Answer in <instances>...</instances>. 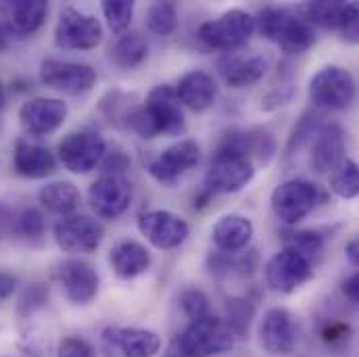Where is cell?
<instances>
[{
	"mask_svg": "<svg viewBox=\"0 0 359 357\" xmlns=\"http://www.w3.org/2000/svg\"><path fill=\"white\" fill-rule=\"evenodd\" d=\"M299 341V326L294 316L284 307H271L259 324V345L269 356H288Z\"/></svg>",
	"mask_w": 359,
	"mask_h": 357,
	"instance_id": "17",
	"label": "cell"
},
{
	"mask_svg": "<svg viewBox=\"0 0 359 357\" xmlns=\"http://www.w3.org/2000/svg\"><path fill=\"white\" fill-rule=\"evenodd\" d=\"M313 278V264L299 251L284 247L266 264V284L273 292L290 295Z\"/></svg>",
	"mask_w": 359,
	"mask_h": 357,
	"instance_id": "11",
	"label": "cell"
},
{
	"mask_svg": "<svg viewBox=\"0 0 359 357\" xmlns=\"http://www.w3.org/2000/svg\"><path fill=\"white\" fill-rule=\"evenodd\" d=\"M102 42V23L74 6L59 13L55 25V44L63 50H92Z\"/></svg>",
	"mask_w": 359,
	"mask_h": 357,
	"instance_id": "9",
	"label": "cell"
},
{
	"mask_svg": "<svg viewBox=\"0 0 359 357\" xmlns=\"http://www.w3.org/2000/svg\"><path fill=\"white\" fill-rule=\"evenodd\" d=\"M324 245H326L324 236L316 230H294V232L284 234V247L299 251L311 264H313V260H318L322 255Z\"/></svg>",
	"mask_w": 359,
	"mask_h": 357,
	"instance_id": "34",
	"label": "cell"
},
{
	"mask_svg": "<svg viewBox=\"0 0 359 357\" xmlns=\"http://www.w3.org/2000/svg\"><path fill=\"white\" fill-rule=\"evenodd\" d=\"M307 94L316 109L345 111L353 105L355 80L349 69L341 65H326L311 76Z\"/></svg>",
	"mask_w": 359,
	"mask_h": 357,
	"instance_id": "5",
	"label": "cell"
},
{
	"mask_svg": "<svg viewBox=\"0 0 359 357\" xmlns=\"http://www.w3.org/2000/svg\"><path fill=\"white\" fill-rule=\"evenodd\" d=\"M40 82L42 86L63 94H86L96 86V72L86 63L76 61H59V59H46L40 65Z\"/></svg>",
	"mask_w": 359,
	"mask_h": 357,
	"instance_id": "14",
	"label": "cell"
},
{
	"mask_svg": "<svg viewBox=\"0 0 359 357\" xmlns=\"http://www.w3.org/2000/svg\"><path fill=\"white\" fill-rule=\"evenodd\" d=\"M48 297H50L48 284H44V282L27 284L17 299V314L21 318H32L34 314L42 311L48 305Z\"/></svg>",
	"mask_w": 359,
	"mask_h": 357,
	"instance_id": "37",
	"label": "cell"
},
{
	"mask_svg": "<svg viewBox=\"0 0 359 357\" xmlns=\"http://www.w3.org/2000/svg\"><path fill=\"white\" fill-rule=\"evenodd\" d=\"M126 126L144 140L159 136H182L186 132V119L176 88L168 84L155 86L149 92L147 102L132 111Z\"/></svg>",
	"mask_w": 359,
	"mask_h": 357,
	"instance_id": "1",
	"label": "cell"
},
{
	"mask_svg": "<svg viewBox=\"0 0 359 357\" xmlns=\"http://www.w3.org/2000/svg\"><path fill=\"white\" fill-rule=\"evenodd\" d=\"M15 230L25 241L36 243V241H42V236L46 234V220L36 207H25L15 220Z\"/></svg>",
	"mask_w": 359,
	"mask_h": 357,
	"instance_id": "38",
	"label": "cell"
},
{
	"mask_svg": "<svg viewBox=\"0 0 359 357\" xmlns=\"http://www.w3.org/2000/svg\"><path fill=\"white\" fill-rule=\"evenodd\" d=\"M57 357H96V349L84 337H65L57 345Z\"/></svg>",
	"mask_w": 359,
	"mask_h": 357,
	"instance_id": "42",
	"label": "cell"
},
{
	"mask_svg": "<svg viewBox=\"0 0 359 357\" xmlns=\"http://www.w3.org/2000/svg\"><path fill=\"white\" fill-rule=\"evenodd\" d=\"M322 123L324 121H322V117L318 113H305L297 121V126L292 128V132H290V138H288V144H286V157L297 155L303 149V144L311 142L316 138L318 130L322 128Z\"/></svg>",
	"mask_w": 359,
	"mask_h": 357,
	"instance_id": "35",
	"label": "cell"
},
{
	"mask_svg": "<svg viewBox=\"0 0 359 357\" xmlns=\"http://www.w3.org/2000/svg\"><path fill=\"white\" fill-rule=\"evenodd\" d=\"M330 190L341 198L359 196V163L345 159L330 176Z\"/></svg>",
	"mask_w": 359,
	"mask_h": 357,
	"instance_id": "33",
	"label": "cell"
},
{
	"mask_svg": "<svg viewBox=\"0 0 359 357\" xmlns=\"http://www.w3.org/2000/svg\"><path fill=\"white\" fill-rule=\"evenodd\" d=\"M301 15L309 25L343 32L358 19L359 4L343 2V0H316V2H305L301 6Z\"/></svg>",
	"mask_w": 359,
	"mask_h": 357,
	"instance_id": "24",
	"label": "cell"
},
{
	"mask_svg": "<svg viewBox=\"0 0 359 357\" xmlns=\"http://www.w3.org/2000/svg\"><path fill=\"white\" fill-rule=\"evenodd\" d=\"M59 282L65 297L74 305H88L96 299L100 288L98 271L84 260H67L59 266Z\"/></svg>",
	"mask_w": 359,
	"mask_h": 357,
	"instance_id": "21",
	"label": "cell"
},
{
	"mask_svg": "<svg viewBox=\"0 0 359 357\" xmlns=\"http://www.w3.org/2000/svg\"><path fill=\"white\" fill-rule=\"evenodd\" d=\"M15 220L17 217L11 213V209L0 203V234H6L11 228H15Z\"/></svg>",
	"mask_w": 359,
	"mask_h": 357,
	"instance_id": "46",
	"label": "cell"
},
{
	"mask_svg": "<svg viewBox=\"0 0 359 357\" xmlns=\"http://www.w3.org/2000/svg\"><path fill=\"white\" fill-rule=\"evenodd\" d=\"M255 34V17L243 8H232L215 19L205 21L196 29V38L203 46L219 50L224 55L243 50Z\"/></svg>",
	"mask_w": 359,
	"mask_h": 357,
	"instance_id": "3",
	"label": "cell"
},
{
	"mask_svg": "<svg viewBox=\"0 0 359 357\" xmlns=\"http://www.w3.org/2000/svg\"><path fill=\"white\" fill-rule=\"evenodd\" d=\"M53 238L63 253L90 255L100 247V243L104 238V228L98 220H94L90 215L72 213V215L61 217L55 224Z\"/></svg>",
	"mask_w": 359,
	"mask_h": 357,
	"instance_id": "8",
	"label": "cell"
},
{
	"mask_svg": "<svg viewBox=\"0 0 359 357\" xmlns=\"http://www.w3.org/2000/svg\"><path fill=\"white\" fill-rule=\"evenodd\" d=\"M13 170L27 180H42L57 170V159L50 149L29 138H19L13 149Z\"/></svg>",
	"mask_w": 359,
	"mask_h": 357,
	"instance_id": "22",
	"label": "cell"
},
{
	"mask_svg": "<svg viewBox=\"0 0 359 357\" xmlns=\"http://www.w3.org/2000/svg\"><path fill=\"white\" fill-rule=\"evenodd\" d=\"M341 40L343 42H349V44H359V15L349 27H345L341 32Z\"/></svg>",
	"mask_w": 359,
	"mask_h": 357,
	"instance_id": "48",
	"label": "cell"
},
{
	"mask_svg": "<svg viewBox=\"0 0 359 357\" xmlns=\"http://www.w3.org/2000/svg\"><path fill=\"white\" fill-rule=\"evenodd\" d=\"M100 8H102V15L107 19L109 29L115 36H123L126 32H130L134 11H136V2H132V0H104L100 4Z\"/></svg>",
	"mask_w": 359,
	"mask_h": 357,
	"instance_id": "32",
	"label": "cell"
},
{
	"mask_svg": "<svg viewBox=\"0 0 359 357\" xmlns=\"http://www.w3.org/2000/svg\"><path fill=\"white\" fill-rule=\"evenodd\" d=\"M276 138L269 130L253 128L251 130V159H257L259 163L268 166L276 155Z\"/></svg>",
	"mask_w": 359,
	"mask_h": 357,
	"instance_id": "41",
	"label": "cell"
},
{
	"mask_svg": "<svg viewBox=\"0 0 359 357\" xmlns=\"http://www.w3.org/2000/svg\"><path fill=\"white\" fill-rule=\"evenodd\" d=\"M111 61L119 69H136L140 67L149 57V44L142 34L138 32H126L123 36H117V40L111 44Z\"/></svg>",
	"mask_w": 359,
	"mask_h": 357,
	"instance_id": "28",
	"label": "cell"
},
{
	"mask_svg": "<svg viewBox=\"0 0 359 357\" xmlns=\"http://www.w3.org/2000/svg\"><path fill=\"white\" fill-rule=\"evenodd\" d=\"M217 74L230 88H247L264 80L268 61L257 53H228L217 59Z\"/></svg>",
	"mask_w": 359,
	"mask_h": 357,
	"instance_id": "20",
	"label": "cell"
},
{
	"mask_svg": "<svg viewBox=\"0 0 359 357\" xmlns=\"http://www.w3.org/2000/svg\"><path fill=\"white\" fill-rule=\"evenodd\" d=\"M100 343L109 357H157L163 345L155 330L136 326H107Z\"/></svg>",
	"mask_w": 359,
	"mask_h": 357,
	"instance_id": "10",
	"label": "cell"
},
{
	"mask_svg": "<svg viewBox=\"0 0 359 357\" xmlns=\"http://www.w3.org/2000/svg\"><path fill=\"white\" fill-rule=\"evenodd\" d=\"M69 115V107L61 98L53 96H36L21 105L19 121L25 134L42 138L57 132Z\"/></svg>",
	"mask_w": 359,
	"mask_h": 357,
	"instance_id": "15",
	"label": "cell"
},
{
	"mask_svg": "<svg viewBox=\"0 0 359 357\" xmlns=\"http://www.w3.org/2000/svg\"><path fill=\"white\" fill-rule=\"evenodd\" d=\"M255 178V163L247 157L213 153L203 178V192L211 196L236 194Z\"/></svg>",
	"mask_w": 359,
	"mask_h": 357,
	"instance_id": "6",
	"label": "cell"
},
{
	"mask_svg": "<svg viewBox=\"0 0 359 357\" xmlns=\"http://www.w3.org/2000/svg\"><path fill=\"white\" fill-rule=\"evenodd\" d=\"M320 339L326 347L330 349H341L343 345L349 343L351 339V328L349 324L341 322V320H334V318H328L320 324Z\"/></svg>",
	"mask_w": 359,
	"mask_h": 357,
	"instance_id": "40",
	"label": "cell"
},
{
	"mask_svg": "<svg viewBox=\"0 0 359 357\" xmlns=\"http://www.w3.org/2000/svg\"><path fill=\"white\" fill-rule=\"evenodd\" d=\"M98 168L102 176H123V172L130 168V157L123 149H113V151H107Z\"/></svg>",
	"mask_w": 359,
	"mask_h": 357,
	"instance_id": "43",
	"label": "cell"
},
{
	"mask_svg": "<svg viewBox=\"0 0 359 357\" xmlns=\"http://www.w3.org/2000/svg\"><path fill=\"white\" fill-rule=\"evenodd\" d=\"M176 94H178L182 107H186L194 113H203L213 107V102L217 98V84L207 72L190 69L180 78Z\"/></svg>",
	"mask_w": 359,
	"mask_h": 357,
	"instance_id": "25",
	"label": "cell"
},
{
	"mask_svg": "<svg viewBox=\"0 0 359 357\" xmlns=\"http://www.w3.org/2000/svg\"><path fill=\"white\" fill-rule=\"evenodd\" d=\"M345 128L339 121H324L318 130L316 138L311 140L309 166L316 174H330L334 172L347 157H345Z\"/></svg>",
	"mask_w": 359,
	"mask_h": 357,
	"instance_id": "18",
	"label": "cell"
},
{
	"mask_svg": "<svg viewBox=\"0 0 359 357\" xmlns=\"http://www.w3.org/2000/svg\"><path fill=\"white\" fill-rule=\"evenodd\" d=\"M345 255H347V260H349L351 266L359 268V234L358 236H353V238L345 245Z\"/></svg>",
	"mask_w": 359,
	"mask_h": 357,
	"instance_id": "47",
	"label": "cell"
},
{
	"mask_svg": "<svg viewBox=\"0 0 359 357\" xmlns=\"http://www.w3.org/2000/svg\"><path fill=\"white\" fill-rule=\"evenodd\" d=\"M290 11L288 8H280V6H264L257 17H255V29L269 40V42H276L280 32L284 29L286 21L290 19Z\"/></svg>",
	"mask_w": 359,
	"mask_h": 357,
	"instance_id": "36",
	"label": "cell"
},
{
	"mask_svg": "<svg viewBox=\"0 0 359 357\" xmlns=\"http://www.w3.org/2000/svg\"><path fill=\"white\" fill-rule=\"evenodd\" d=\"M90 209L102 220H117L130 209L132 184L123 176H100L88 190Z\"/></svg>",
	"mask_w": 359,
	"mask_h": 357,
	"instance_id": "16",
	"label": "cell"
},
{
	"mask_svg": "<svg viewBox=\"0 0 359 357\" xmlns=\"http://www.w3.org/2000/svg\"><path fill=\"white\" fill-rule=\"evenodd\" d=\"M322 203V190L318 184L303 178H292L278 184L269 196L271 211L278 222L297 226Z\"/></svg>",
	"mask_w": 359,
	"mask_h": 357,
	"instance_id": "4",
	"label": "cell"
},
{
	"mask_svg": "<svg viewBox=\"0 0 359 357\" xmlns=\"http://www.w3.org/2000/svg\"><path fill=\"white\" fill-rule=\"evenodd\" d=\"M48 17L44 0H0V23L11 38H27L36 34Z\"/></svg>",
	"mask_w": 359,
	"mask_h": 357,
	"instance_id": "19",
	"label": "cell"
},
{
	"mask_svg": "<svg viewBox=\"0 0 359 357\" xmlns=\"http://www.w3.org/2000/svg\"><path fill=\"white\" fill-rule=\"evenodd\" d=\"M180 25L178 8L174 2H155L147 11V27L159 38L174 36Z\"/></svg>",
	"mask_w": 359,
	"mask_h": 357,
	"instance_id": "31",
	"label": "cell"
},
{
	"mask_svg": "<svg viewBox=\"0 0 359 357\" xmlns=\"http://www.w3.org/2000/svg\"><path fill=\"white\" fill-rule=\"evenodd\" d=\"M201 161V144L192 138H184L176 144L161 151L151 163L149 174L161 186H176L188 172H192Z\"/></svg>",
	"mask_w": 359,
	"mask_h": 357,
	"instance_id": "13",
	"label": "cell"
},
{
	"mask_svg": "<svg viewBox=\"0 0 359 357\" xmlns=\"http://www.w3.org/2000/svg\"><path fill=\"white\" fill-rule=\"evenodd\" d=\"M255 318V303L247 297H232L226 301V326L236 339H247Z\"/></svg>",
	"mask_w": 359,
	"mask_h": 357,
	"instance_id": "30",
	"label": "cell"
},
{
	"mask_svg": "<svg viewBox=\"0 0 359 357\" xmlns=\"http://www.w3.org/2000/svg\"><path fill=\"white\" fill-rule=\"evenodd\" d=\"M236 337L224 320L207 316L190 322L168 345L163 357H215L234 349Z\"/></svg>",
	"mask_w": 359,
	"mask_h": 357,
	"instance_id": "2",
	"label": "cell"
},
{
	"mask_svg": "<svg viewBox=\"0 0 359 357\" xmlns=\"http://www.w3.org/2000/svg\"><path fill=\"white\" fill-rule=\"evenodd\" d=\"M17 288V278L8 271H0V301L11 297Z\"/></svg>",
	"mask_w": 359,
	"mask_h": 357,
	"instance_id": "45",
	"label": "cell"
},
{
	"mask_svg": "<svg viewBox=\"0 0 359 357\" xmlns=\"http://www.w3.org/2000/svg\"><path fill=\"white\" fill-rule=\"evenodd\" d=\"M313 42H316L313 25H309L303 17L297 15H290V19L286 21L284 29L276 40L280 50L286 55H303L313 46Z\"/></svg>",
	"mask_w": 359,
	"mask_h": 357,
	"instance_id": "29",
	"label": "cell"
},
{
	"mask_svg": "<svg viewBox=\"0 0 359 357\" xmlns=\"http://www.w3.org/2000/svg\"><path fill=\"white\" fill-rule=\"evenodd\" d=\"M138 232L159 251H172L186 243L190 226L178 213L168 209H153L138 215Z\"/></svg>",
	"mask_w": 359,
	"mask_h": 357,
	"instance_id": "12",
	"label": "cell"
},
{
	"mask_svg": "<svg viewBox=\"0 0 359 357\" xmlns=\"http://www.w3.org/2000/svg\"><path fill=\"white\" fill-rule=\"evenodd\" d=\"M6 105V92H4V86L0 84V109Z\"/></svg>",
	"mask_w": 359,
	"mask_h": 357,
	"instance_id": "50",
	"label": "cell"
},
{
	"mask_svg": "<svg viewBox=\"0 0 359 357\" xmlns=\"http://www.w3.org/2000/svg\"><path fill=\"white\" fill-rule=\"evenodd\" d=\"M38 198H40V205L55 213V215H72L78 211L80 203H82V194L78 190V186L69 180H55V182H48L46 186L40 188L38 192Z\"/></svg>",
	"mask_w": 359,
	"mask_h": 357,
	"instance_id": "27",
	"label": "cell"
},
{
	"mask_svg": "<svg viewBox=\"0 0 359 357\" xmlns=\"http://www.w3.org/2000/svg\"><path fill=\"white\" fill-rule=\"evenodd\" d=\"M343 295L349 303L353 305H359V271H353L351 276H347L343 280Z\"/></svg>",
	"mask_w": 359,
	"mask_h": 357,
	"instance_id": "44",
	"label": "cell"
},
{
	"mask_svg": "<svg viewBox=\"0 0 359 357\" xmlns=\"http://www.w3.org/2000/svg\"><path fill=\"white\" fill-rule=\"evenodd\" d=\"M107 155V142L94 128H80L59 142V159L72 174H90Z\"/></svg>",
	"mask_w": 359,
	"mask_h": 357,
	"instance_id": "7",
	"label": "cell"
},
{
	"mask_svg": "<svg viewBox=\"0 0 359 357\" xmlns=\"http://www.w3.org/2000/svg\"><path fill=\"white\" fill-rule=\"evenodd\" d=\"M109 264L121 280H132L151 268V253L142 243L123 238L111 247Z\"/></svg>",
	"mask_w": 359,
	"mask_h": 357,
	"instance_id": "26",
	"label": "cell"
},
{
	"mask_svg": "<svg viewBox=\"0 0 359 357\" xmlns=\"http://www.w3.org/2000/svg\"><path fill=\"white\" fill-rule=\"evenodd\" d=\"M11 46V34L6 32V27L0 23V53H4Z\"/></svg>",
	"mask_w": 359,
	"mask_h": 357,
	"instance_id": "49",
	"label": "cell"
},
{
	"mask_svg": "<svg viewBox=\"0 0 359 357\" xmlns=\"http://www.w3.org/2000/svg\"><path fill=\"white\" fill-rule=\"evenodd\" d=\"M180 307L188 316L190 322L211 316L209 314V297L196 286H188L180 292Z\"/></svg>",
	"mask_w": 359,
	"mask_h": 357,
	"instance_id": "39",
	"label": "cell"
},
{
	"mask_svg": "<svg viewBox=\"0 0 359 357\" xmlns=\"http://www.w3.org/2000/svg\"><path fill=\"white\" fill-rule=\"evenodd\" d=\"M253 236H255L253 222L247 215H238V213L222 215L211 230V241L215 249L226 255H236L245 251L251 245Z\"/></svg>",
	"mask_w": 359,
	"mask_h": 357,
	"instance_id": "23",
	"label": "cell"
}]
</instances>
